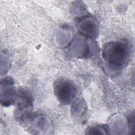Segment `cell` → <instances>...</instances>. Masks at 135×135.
<instances>
[{
	"mask_svg": "<svg viewBox=\"0 0 135 135\" xmlns=\"http://www.w3.org/2000/svg\"><path fill=\"white\" fill-rule=\"evenodd\" d=\"M129 124V128L130 131L132 132V133H134L135 130V123H134V113H131L129 118H128Z\"/></svg>",
	"mask_w": 135,
	"mask_h": 135,
	"instance_id": "obj_6",
	"label": "cell"
},
{
	"mask_svg": "<svg viewBox=\"0 0 135 135\" xmlns=\"http://www.w3.org/2000/svg\"><path fill=\"white\" fill-rule=\"evenodd\" d=\"M16 101L17 105L14 112L15 119L16 121L25 124L33 116V98L26 91L19 89L17 91Z\"/></svg>",
	"mask_w": 135,
	"mask_h": 135,
	"instance_id": "obj_2",
	"label": "cell"
},
{
	"mask_svg": "<svg viewBox=\"0 0 135 135\" xmlns=\"http://www.w3.org/2000/svg\"><path fill=\"white\" fill-rule=\"evenodd\" d=\"M53 90L57 100L64 105L71 103L77 93L75 83L72 80L65 78H59L54 82Z\"/></svg>",
	"mask_w": 135,
	"mask_h": 135,
	"instance_id": "obj_3",
	"label": "cell"
},
{
	"mask_svg": "<svg viewBox=\"0 0 135 135\" xmlns=\"http://www.w3.org/2000/svg\"><path fill=\"white\" fill-rule=\"evenodd\" d=\"M14 84V80L11 77H6L1 80L0 101L2 105L8 107L16 101L17 91Z\"/></svg>",
	"mask_w": 135,
	"mask_h": 135,
	"instance_id": "obj_4",
	"label": "cell"
},
{
	"mask_svg": "<svg viewBox=\"0 0 135 135\" xmlns=\"http://www.w3.org/2000/svg\"><path fill=\"white\" fill-rule=\"evenodd\" d=\"M132 51V45L127 39L105 43L102 51L101 56L107 70L114 74L121 72L129 63Z\"/></svg>",
	"mask_w": 135,
	"mask_h": 135,
	"instance_id": "obj_1",
	"label": "cell"
},
{
	"mask_svg": "<svg viewBox=\"0 0 135 135\" xmlns=\"http://www.w3.org/2000/svg\"><path fill=\"white\" fill-rule=\"evenodd\" d=\"M86 134H108V129L105 125H93L89 127Z\"/></svg>",
	"mask_w": 135,
	"mask_h": 135,
	"instance_id": "obj_5",
	"label": "cell"
}]
</instances>
